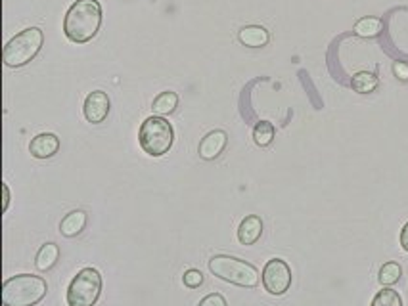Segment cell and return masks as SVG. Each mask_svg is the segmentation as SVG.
Returning a JSON list of instances; mask_svg holds the SVG:
<instances>
[{"instance_id": "21", "label": "cell", "mask_w": 408, "mask_h": 306, "mask_svg": "<svg viewBox=\"0 0 408 306\" xmlns=\"http://www.w3.org/2000/svg\"><path fill=\"white\" fill-rule=\"evenodd\" d=\"M182 282H185L186 287H190V289H198L201 283H203V274H201L200 270L192 268V270L185 272V275H182Z\"/></svg>"}, {"instance_id": "2", "label": "cell", "mask_w": 408, "mask_h": 306, "mask_svg": "<svg viewBox=\"0 0 408 306\" xmlns=\"http://www.w3.org/2000/svg\"><path fill=\"white\" fill-rule=\"evenodd\" d=\"M48 285L45 277L33 274H17L8 277L2 285L4 306H37L47 297Z\"/></svg>"}, {"instance_id": "25", "label": "cell", "mask_w": 408, "mask_h": 306, "mask_svg": "<svg viewBox=\"0 0 408 306\" xmlns=\"http://www.w3.org/2000/svg\"><path fill=\"white\" fill-rule=\"evenodd\" d=\"M2 193H4V205H2V211H6V209H8V203H10L8 184H2Z\"/></svg>"}, {"instance_id": "14", "label": "cell", "mask_w": 408, "mask_h": 306, "mask_svg": "<svg viewBox=\"0 0 408 306\" xmlns=\"http://www.w3.org/2000/svg\"><path fill=\"white\" fill-rule=\"evenodd\" d=\"M60 259V247L56 243H45L35 257V266L39 272H48L56 266Z\"/></svg>"}, {"instance_id": "12", "label": "cell", "mask_w": 408, "mask_h": 306, "mask_svg": "<svg viewBox=\"0 0 408 306\" xmlns=\"http://www.w3.org/2000/svg\"><path fill=\"white\" fill-rule=\"evenodd\" d=\"M240 42L249 48H262L269 45L270 35L269 31L261 27V25H247L238 33Z\"/></svg>"}, {"instance_id": "6", "label": "cell", "mask_w": 408, "mask_h": 306, "mask_svg": "<svg viewBox=\"0 0 408 306\" xmlns=\"http://www.w3.org/2000/svg\"><path fill=\"white\" fill-rule=\"evenodd\" d=\"M102 274L96 268L88 266L79 270L68 287V306H94L102 295Z\"/></svg>"}, {"instance_id": "8", "label": "cell", "mask_w": 408, "mask_h": 306, "mask_svg": "<svg viewBox=\"0 0 408 306\" xmlns=\"http://www.w3.org/2000/svg\"><path fill=\"white\" fill-rule=\"evenodd\" d=\"M109 107H111V102H109V96L106 92L94 90L91 92L85 99V106H83V113H85V119L93 124H100L108 119Z\"/></svg>"}, {"instance_id": "4", "label": "cell", "mask_w": 408, "mask_h": 306, "mask_svg": "<svg viewBox=\"0 0 408 306\" xmlns=\"http://www.w3.org/2000/svg\"><path fill=\"white\" fill-rule=\"evenodd\" d=\"M42 45H45V33L39 27H27L22 33H17L14 38H10L8 45L4 46L2 60L8 67H24L37 58Z\"/></svg>"}, {"instance_id": "10", "label": "cell", "mask_w": 408, "mask_h": 306, "mask_svg": "<svg viewBox=\"0 0 408 306\" xmlns=\"http://www.w3.org/2000/svg\"><path fill=\"white\" fill-rule=\"evenodd\" d=\"M60 152V138L52 132H42L33 138L29 144V153L35 159H50Z\"/></svg>"}, {"instance_id": "7", "label": "cell", "mask_w": 408, "mask_h": 306, "mask_svg": "<svg viewBox=\"0 0 408 306\" xmlns=\"http://www.w3.org/2000/svg\"><path fill=\"white\" fill-rule=\"evenodd\" d=\"M262 287L267 293L280 297L292 285V270L288 266V262L282 259L269 260L262 268Z\"/></svg>"}, {"instance_id": "22", "label": "cell", "mask_w": 408, "mask_h": 306, "mask_svg": "<svg viewBox=\"0 0 408 306\" xmlns=\"http://www.w3.org/2000/svg\"><path fill=\"white\" fill-rule=\"evenodd\" d=\"M198 306H228V303L221 293H209L207 297L201 298Z\"/></svg>"}, {"instance_id": "5", "label": "cell", "mask_w": 408, "mask_h": 306, "mask_svg": "<svg viewBox=\"0 0 408 306\" xmlns=\"http://www.w3.org/2000/svg\"><path fill=\"white\" fill-rule=\"evenodd\" d=\"M175 142V130L167 119L159 115L148 117L139 130V144L150 157H163Z\"/></svg>"}, {"instance_id": "15", "label": "cell", "mask_w": 408, "mask_h": 306, "mask_svg": "<svg viewBox=\"0 0 408 306\" xmlns=\"http://www.w3.org/2000/svg\"><path fill=\"white\" fill-rule=\"evenodd\" d=\"M178 106V94L177 92H162L157 98L154 99V104H152V109H154L155 115H159V117H165V115H171Z\"/></svg>"}, {"instance_id": "17", "label": "cell", "mask_w": 408, "mask_h": 306, "mask_svg": "<svg viewBox=\"0 0 408 306\" xmlns=\"http://www.w3.org/2000/svg\"><path fill=\"white\" fill-rule=\"evenodd\" d=\"M382 31V22L377 17H362L354 23V33L362 38H374Z\"/></svg>"}, {"instance_id": "16", "label": "cell", "mask_w": 408, "mask_h": 306, "mask_svg": "<svg viewBox=\"0 0 408 306\" xmlns=\"http://www.w3.org/2000/svg\"><path fill=\"white\" fill-rule=\"evenodd\" d=\"M377 84H379V79L374 73H368V71H359L351 79V86L359 94H370V92H374L377 88Z\"/></svg>"}, {"instance_id": "23", "label": "cell", "mask_w": 408, "mask_h": 306, "mask_svg": "<svg viewBox=\"0 0 408 306\" xmlns=\"http://www.w3.org/2000/svg\"><path fill=\"white\" fill-rule=\"evenodd\" d=\"M393 71H395L397 79H400V81H408V63H405V61H395Z\"/></svg>"}, {"instance_id": "11", "label": "cell", "mask_w": 408, "mask_h": 306, "mask_svg": "<svg viewBox=\"0 0 408 306\" xmlns=\"http://www.w3.org/2000/svg\"><path fill=\"white\" fill-rule=\"evenodd\" d=\"M262 236V220L257 214H249L240 222L238 241L242 245H255Z\"/></svg>"}, {"instance_id": "20", "label": "cell", "mask_w": 408, "mask_h": 306, "mask_svg": "<svg viewBox=\"0 0 408 306\" xmlns=\"http://www.w3.org/2000/svg\"><path fill=\"white\" fill-rule=\"evenodd\" d=\"M370 306H402V298L391 287H384L382 291H377V295Z\"/></svg>"}, {"instance_id": "24", "label": "cell", "mask_w": 408, "mask_h": 306, "mask_svg": "<svg viewBox=\"0 0 408 306\" xmlns=\"http://www.w3.org/2000/svg\"><path fill=\"white\" fill-rule=\"evenodd\" d=\"M400 245H402V249L408 252V222L405 224L402 232H400Z\"/></svg>"}, {"instance_id": "3", "label": "cell", "mask_w": 408, "mask_h": 306, "mask_svg": "<svg viewBox=\"0 0 408 306\" xmlns=\"http://www.w3.org/2000/svg\"><path fill=\"white\" fill-rule=\"evenodd\" d=\"M209 272L232 285L246 287V289H255L259 285V272L253 264L246 260L228 257V255H215L209 260Z\"/></svg>"}, {"instance_id": "18", "label": "cell", "mask_w": 408, "mask_h": 306, "mask_svg": "<svg viewBox=\"0 0 408 306\" xmlns=\"http://www.w3.org/2000/svg\"><path fill=\"white\" fill-rule=\"evenodd\" d=\"M274 140V124L269 121H261L255 124L253 129V142L259 147H267V145L272 144Z\"/></svg>"}, {"instance_id": "9", "label": "cell", "mask_w": 408, "mask_h": 306, "mask_svg": "<svg viewBox=\"0 0 408 306\" xmlns=\"http://www.w3.org/2000/svg\"><path fill=\"white\" fill-rule=\"evenodd\" d=\"M228 145V134L224 130H211L201 138L198 153L203 161H215Z\"/></svg>"}, {"instance_id": "1", "label": "cell", "mask_w": 408, "mask_h": 306, "mask_svg": "<svg viewBox=\"0 0 408 306\" xmlns=\"http://www.w3.org/2000/svg\"><path fill=\"white\" fill-rule=\"evenodd\" d=\"M102 25V6L98 0H75L63 19V33L75 45L91 42Z\"/></svg>"}, {"instance_id": "13", "label": "cell", "mask_w": 408, "mask_h": 306, "mask_svg": "<svg viewBox=\"0 0 408 306\" xmlns=\"http://www.w3.org/2000/svg\"><path fill=\"white\" fill-rule=\"evenodd\" d=\"M86 226V213L85 211H71L70 214H65L60 222V234L65 237H75L79 236Z\"/></svg>"}, {"instance_id": "19", "label": "cell", "mask_w": 408, "mask_h": 306, "mask_svg": "<svg viewBox=\"0 0 408 306\" xmlns=\"http://www.w3.org/2000/svg\"><path fill=\"white\" fill-rule=\"evenodd\" d=\"M400 275H402V270H400L399 262H385L382 270H379V275H377V280L382 285L385 287H391L395 283L399 282Z\"/></svg>"}]
</instances>
